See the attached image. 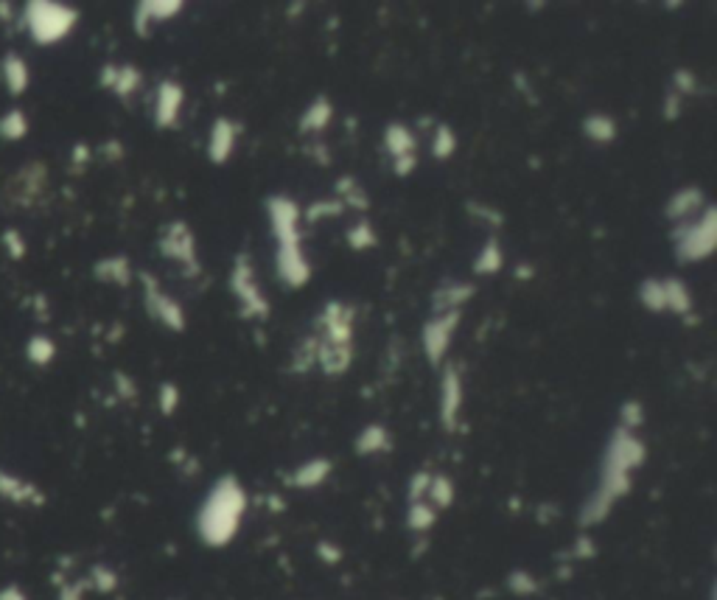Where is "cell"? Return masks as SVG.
Returning <instances> with one entry per match:
<instances>
[{
  "label": "cell",
  "instance_id": "6da1fadb",
  "mask_svg": "<svg viewBox=\"0 0 717 600\" xmlns=\"http://www.w3.org/2000/svg\"><path fill=\"white\" fill-rule=\"evenodd\" d=\"M644 461H648V446H644V441L625 427H614L611 438L605 443V452H602L597 485L581 508L578 524L597 527L611 516L614 508L631 493L633 474L644 466Z\"/></svg>",
  "mask_w": 717,
  "mask_h": 600
},
{
  "label": "cell",
  "instance_id": "7a4b0ae2",
  "mask_svg": "<svg viewBox=\"0 0 717 600\" xmlns=\"http://www.w3.org/2000/svg\"><path fill=\"white\" fill-rule=\"evenodd\" d=\"M247 505L249 497L241 480L236 474H222L207 488L205 500L197 508V519H194L197 539L210 550L230 547L241 531Z\"/></svg>",
  "mask_w": 717,
  "mask_h": 600
},
{
  "label": "cell",
  "instance_id": "3957f363",
  "mask_svg": "<svg viewBox=\"0 0 717 600\" xmlns=\"http://www.w3.org/2000/svg\"><path fill=\"white\" fill-rule=\"evenodd\" d=\"M267 219L275 233V272L286 290H303L311 278V264L303 253V210L300 205L286 197V194H272L264 199Z\"/></svg>",
  "mask_w": 717,
  "mask_h": 600
},
{
  "label": "cell",
  "instance_id": "277c9868",
  "mask_svg": "<svg viewBox=\"0 0 717 600\" xmlns=\"http://www.w3.org/2000/svg\"><path fill=\"white\" fill-rule=\"evenodd\" d=\"M670 241L681 264L706 261L717 247V210L706 205L695 219L678 222L670 230Z\"/></svg>",
  "mask_w": 717,
  "mask_h": 600
},
{
  "label": "cell",
  "instance_id": "5b68a950",
  "mask_svg": "<svg viewBox=\"0 0 717 600\" xmlns=\"http://www.w3.org/2000/svg\"><path fill=\"white\" fill-rule=\"evenodd\" d=\"M227 290L236 298L238 314L244 317V320L264 323L269 317V303H267V298L261 292V284L256 278L253 259H249L247 253H238L233 259V267H230V275H227Z\"/></svg>",
  "mask_w": 717,
  "mask_h": 600
},
{
  "label": "cell",
  "instance_id": "8992f818",
  "mask_svg": "<svg viewBox=\"0 0 717 600\" xmlns=\"http://www.w3.org/2000/svg\"><path fill=\"white\" fill-rule=\"evenodd\" d=\"M353 314L356 309L342 300H328L314 317V337L331 348L353 351Z\"/></svg>",
  "mask_w": 717,
  "mask_h": 600
},
{
  "label": "cell",
  "instance_id": "52a82bcc",
  "mask_svg": "<svg viewBox=\"0 0 717 600\" xmlns=\"http://www.w3.org/2000/svg\"><path fill=\"white\" fill-rule=\"evenodd\" d=\"M459 320H462V311H443V314L429 317V320L423 323V331H420L423 354L435 368H443V362L449 357V345L454 340Z\"/></svg>",
  "mask_w": 717,
  "mask_h": 600
},
{
  "label": "cell",
  "instance_id": "ba28073f",
  "mask_svg": "<svg viewBox=\"0 0 717 600\" xmlns=\"http://www.w3.org/2000/svg\"><path fill=\"white\" fill-rule=\"evenodd\" d=\"M157 250L168 259V261H177L179 267L186 269V275H199L202 267H199V259H197V239H194V230L186 225V222H171L160 241H157Z\"/></svg>",
  "mask_w": 717,
  "mask_h": 600
},
{
  "label": "cell",
  "instance_id": "9c48e42d",
  "mask_svg": "<svg viewBox=\"0 0 717 600\" xmlns=\"http://www.w3.org/2000/svg\"><path fill=\"white\" fill-rule=\"evenodd\" d=\"M140 278H143V295H146V309L152 314V320L163 323L171 331H186V311H183V306H179L171 295H166L149 272H143Z\"/></svg>",
  "mask_w": 717,
  "mask_h": 600
},
{
  "label": "cell",
  "instance_id": "30bf717a",
  "mask_svg": "<svg viewBox=\"0 0 717 600\" xmlns=\"http://www.w3.org/2000/svg\"><path fill=\"white\" fill-rule=\"evenodd\" d=\"M459 412H462V373L457 365H443L440 379V427L451 435L459 430Z\"/></svg>",
  "mask_w": 717,
  "mask_h": 600
},
{
  "label": "cell",
  "instance_id": "8fae6325",
  "mask_svg": "<svg viewBox=\"0 0 717 600\" xmlns=\"http://www.w3.org/2000/svg\"><path fill=\"white\" fill-rule=\"evenodd\" d=\"M186 104V90L174 79H163L155 93V127L157 129H174L179 121Z\"/></svg>",
  "mask_w": 717,
  "mask_h": 600
},
{
  "label": "cell",
  "instance_id": "7c38bea8",
  "mask_svg": "<svg viewBox=\"0 0 717 600\" xmlns=\"http://www.w3.org/2000/svg\"><path fill=\"white\" fill-rule=\"evenodd\" d=\"M238 135H241V127L233 121V118H217L210 127V135H207V158L213 166H225L233 152H236V144H238Z\"/></svg>",
  "mask_w": 717,
  "mask_h": 600
},
{
  "label": "cell",
  "instance_id": "4fadbf2b",
  "mask_svg": "<svg viewBox=\"0 0 717 600\" xmlns=\"http://www.w3.org/2000/svg\"><path fill=\"white\" fill-rule=\"evenodd\" d=\"M331 472H334V463L328 457H308V461H303L300 466H295L286 474L283 483L295 491H314L331 477Z\"/></svg>",
  "mask_w": 717,
  "mask_h": 600
},
{
  "label": "cell",
  "instance_id": "5bb4252c",
  "mask_svg": "<svg viewBox=\"0 0 717 600\" xmlns=\"http://www.w3.org/2000/svg\"><path fill=\"white\" fill-rule=\"evenodd\" d=\"M703 208H706L703 191L695 188V186H687V188L672 191V197H670V202H667V208H664V214H667V219H672V222L678 225V222L695 219Z\"/></svg>",
  "mask_w": 717,
  "mask_h": 600
},
{
  "label": "cell",
  "instance_id": "9a60e30c",
  "mask_svg": "<svg viewBox=\"0 0 717 600\" xmlns=\"http://www.w3.org/2000/svg\"><path fill=\"white\" fill-rule=\"evenodd\" d=\"M183 12V4L179 0H149V4H137L135 12V28L140 37H149V28L155 23H166L171 17H177Z\"/></svg>",
  "mask_w": 717,
  "mask_h": 600
},
{
  "label": "cell",
  "instance_id": "2e32d148",
  "mask_svg": "<svg viewBox=\"0 0 717 600\" xmlns=\"http://www.w3.org/2000/svg\"><path fill=\"white\" fill-rule=\"evenodd\" d=\"M381 149L392 158V160H399V158H407V155H418V137L415 132L401 124V121H389L381 132Z\"/></svg>",
  "mask_w": 717,
  "mask_h": 600
},
{
  "label": "cell",
  "instance_id": "e0dca14e",
  "mask_svg": "<svg viewBox=\"0 0 717 600\" xmlns=\"http://www.w3.org/2000/svg\"><path fill=\"white\" fill-rule=\"evenodd\" d=\"M353 452L362 457H376V454H387L392 452V435L384 423H368V427L356 435L353 441Z\"/></svg>",
  "mask_w": 717,
  "mask_h": 600
},
{
  "label": "cell",
  "instance_id": "ac0fdd59",
  "mask_svg": "<svg viewBox=\"0 0 717 600\" xmlns=\"http://www.w3.org/2000/svg\"><path fill=\"white\" fill-rule=\"evenodd\" d=\"M331 118H334V104L326 96H317V98L308 101V107L303 110L298 132L300 135H319V132H326Z\"/></svg>",
  "mask_w": 717,
  "mask_h": 600
},
{
  "label": "cell",
  "instance_id": "d6986e66",
  "mask_svg": "<svg viewBox=\"0 0 717 600\" xmlns=\"http://www.w3.org/2000/svg\"><path fill=\"white\" fill-rule=\"evenodd\" d=\"M474 295V287L465 284V280H446L440 290H435L432 295V311L443 314V311H462V303Z\"/></svg>",
  "mask_w": 717,
  "mask_h": 600
},
{
  "label": "cell",
  "instance_id": "ffe728a7",
  "mask_svg": "<svg viewBox=\"0 0 717 600\" xmlns=\"http://www.w3.org/2000/svg\"><path fill=\"white\" fill-rule=\"evenodd\" d=\"M581 129L583 135L591 140V144H600V147H608V144H614L620 129H617V121L611 116H605V113H591L581 121Z\"/></svg>",
  "mask_w": 717,
  "mask_h": 600
},
{
  "label": "cell",
  "instance_id": "44dd1931",
  "mask_svg": "<svg viewBox=\"0 0 717 600\" xmlns=\"http://www.w3.org/2000/svg\"><path fill=\"white\" fill-rule=\"evenodd\" d=\"M501 267H505V250H501L499 236L490 233V236L485 239V244H482V250L477 253L471 269H474V275H482V278H485V275H496Z\"/></svg>",
  "mask_w": 717,
  "mask_h": 600
},
{
  "label": "cell",
  "instance_id": "7402d4cb",
  "mask_svg": "<svg viewBox=\"0 0 717 600\" xmlns=\"http://www.w3.org/2000/svg\"><path fill=\"white\" fill-rule=\"evenodd\" d=\"M101 85L104 87H113L121 98H126L129 93H135L140 87V70L132 67V65H124V67H104L101 74Z\"/></svg>",
  "mask_w": 717,
  "mask_h": 600
},
{
  "label": "cell",
  "instance_id": "603a6c76",
  "mask_svg": "<svg viewBox=\"0 0 717 600\" xmlns=\"http://www.w3.org/2000/svg\"><path fill=\"white\" fill-rule=\"evenodd\" d=\"M664 280V306L667 311L687 317L692 311V292L681 278H661Z\"/></svg>",
  "mask_w": 717,
  "mask_h": 600
},
{
  "label": "cell",
  "instance_id": "cb8c5ba5",
  "mask_svg": "<svg viewBox=\"0 0 717 600\" xmlns=\"http://www.w3.org/2000/svg\"><path fill=\"white\" fill-rule=\"evenodd\" d=\"M438 516L440 514L432 505H429L426 500H420V503H407L404 522H407V527L412 534H429L438 524Z\"/></svg>",
  "mask_w": 717,
  "mask_h": 600
},
{
  "label": "cell",
  "instance_id": "d4e9b609",
  "mask_svg": "<svg viewBox=\"0 0 717 600\" xmlns=\"http://www.w3.org/2000/svg\"><path fill=\"white\" fill-rule=\"evenodd\" d=\"M334 191H337V199H339L345 208L362 210V214H365V210L370 208V199H368L365 188L358 186V180H356V178H350V174H345V178H339V180H337Z\"/></svg>",
  "mask_w": 717,
  "mask_h": 600
},
{
  "label": "cell",
  "instance_id": "484cf974",
  "mask_svg": "<svg viewBox=\"0 0 717 600\" xmlns=\"http://www.w3.org/2000/svg\"><path fill=\"white\" fill-rule=\"evenodd\" d=\"M426 503L432 505L438 514L451 508L454 505V480L446 474H432L429 488H426Z\"/></svg>",
  "mask_w": 717,
  "mask_h": 600
},
{
  "label": "cell",
  "instance_id": "4316f807",
  "mask_svg": "<svg viewBox=\"0 0 717 600\" xmlns=\"http://www.w3.org/2000/svg\"><path fill=\"white\" fill-rule=\"evenodd\" d=\"M345 241H348L350 250H356V253H365V250H373V247L379 244V236H376V230H373L370 219H368V217H362V219H358L353 228H348V233H345Z\"/></svg>",
  "mask_w": 717,
  "mask_h": 600
},
{
  "label": "cell",
  "instance_id": "83f0119b",
  "mask_svg": "<svg viewBox=\"0 0 717 600\" xmlns=\"http://www.w3.org/2000/svg\"><path fill=\"white\" fill-rule=\"evenodd\" d=\"M639 300L641 306L659 314V311H667L664 306V280L661 278H644L641 284H639Z\"/></svg>",
  "mask_w": 717,
  "mask_h": 600
},
{
  "label": "cell",
  "instance_id": "f1b7e54d",
  "mask_svg": "<svg viewBox=\"0 0 717 600\" xmlns=\"http://www.w3.org/2000/svg\"><path fill=\"white\" fill-rule=\"evenodd\" d=\"M345 210H348V208H345L337 197H328V199H317V202H311L308 210L303 214V219H306L308 225H317V222H322V219L342 217Z\"/></svg>",
  "mask_w": 717,
  "mask_h": 600
},
{
  "label": "cell",
  "instance_id": "f546056e",
  "mask_svg": "<svg viewBox=\"0 0 717 600\" xmlns=\"http://www.w3.org/2000/svg\"><path fill=\"white\" fill-rule=\"evenodd\" d=\"M457 152V132L449 124H438L432 135V158L435 160H449Z\"/></svg>",
  "mask_w": 717,
  "mask_h": 600
},
{
  "label": "cell",
  "instance_id": "4dcf8cb0",
  "mask_svg": "<svg viewBox=\"0 0 717 600\" xmlns=\"http://www.w3.org/2000/svg\"><path fill=\"white\" fill-rule=\"evenodd\" d=\"M96 272L104 280H116V284H129V261L126 259H110L96 267Z\"/></svg>",
  "mask_w": 717,
  "mask_h": 600
},
{
  "label": "cell",
  "instance_id": "1f68e13d",
  "mask_svg": "<svg viewBox=\"0 0 717 600\" xmlns=\"http://www.w3.org/2000/svg\"><path fill=\"white\" fill-rule=\"evenodd\" d=\"M314 368V337H306L292 351V373H306Z\"/></svg>",
  "mask_w": 717,
  "mask_h": 600
},
{
  "label": "cell",
  "instance_id": "d6a6232c",
  "mask_svg": "<svg viewBox=\"0 0 717 600\" xmlns=\"http://www.w3.org/2000/svg\"><path fill=\"white\" fill-rule=\"evenodd\" d=\"M641 423H644V407H641V402L628 399V402L622 404V410H620V423H617V427H625V430L636 432Z\"/></svg>",
  "mask_w": 717,
  "mask_h": 600
},
{
  "label": "cell",
  "instance_id": "836d02e7",
  "mask_svg": "<svg viewBox=\"0 0 717 600\" xmlns=\"http://www.w3.org/2000/svg\"><path fill=\"white\" fill-rule=\"evenodd\" d=\"M670 79H672V93L681 96V98H687V96H692V93L698 90V79H695L692 70H687V67L672 70Z\"/></svg>",
  "mask_w": 717,
  "mask_h": 600
},
{
  "label": "cell",
  "instance_id": "e575fe53",
  "mask_svg": "<svg viewBox=\"0 0 717 600\" xmlns=\"http://www.w3.org/2000/svg\"><path fill=\"white\" fill-rule=\"evenodd\" d=\"M429 480H432V472H415L407 483V503H420L426 500V488H429Z\"/></svg>",
  "mask_w": 717,
  "mask_h": 600
},
{
  "label": "cell",
  "instance_id": "d590c367",
  "mask_svg": "<svg viewBox=\"0 0 717 600\" xmlns=\"http://www.w3.org/2000/svg\"><path fill=\"white\" fill-rule=\"evenodd\" d=\"M508 586H510V592H516V595H521V597L538 592V581H535L527 570H516V573H510Z\"/></svg>",
  "mask_w": 717,
  "mask_h": 600
},
{
  "label": "cell",
  "instance_id": "8d00e7d4",
  "mask_svg": "<svg viewBox=\"0 0 717 600\" xmlns=\"http://www.w3.org/2000/svg\"><path fill=\"white\" fill-rule=\"evenodd\" d=\"M157 404H160V412H163V415H171V412L179 407V387L171 384V381H163V384H160V393H157Z\"/></svg>",
  "mask_w": 717,
  "mask_h": 600
},
{
  "label": "cell",
  "instance_id": "74e56055",
  "mask_svg": "<svg viewBox=\"0 0 717 600\" xmlns=\"http://www.w3.org/2000/svg\"><path fill=\"white\" fill-rule=\"evenodd\" d=\"M469 210H471V217H477V219H482V222H488V225H493V228H501V225H505V217H501L499 210L490 208V205L469 202Z\"/></svg>",
  "mask_w": 717,
  "mask_h": 600
},
{
  "label": "cell",
  "instance_id": "f35d334b",
  "mask_svg": "<svg viewBox=\"0 0 717 600\" xmlns=\"http://www.w3.org/2000/svg\"><path fill=\"white\" fill-rule=\"evenodd\" d=\"M314 553H317V555H319L322 561H326V564H339V558H342V550H339V547H337L334 542H326V539H322V542H317Z\"/></svg>",
  "mask_w": 717,
  "mask_h": 600
},
{
  "label": "cell",
  "instance_id": "ab89813d",
  "mask_svg": "<svg viewBox=\"0 0 717 600\" xmlns=\"http://www.w3.org/2000/svg\"><path fill=\"white\" fill-rule=\"evenodd\" d=\"M418 166V155H407V158H399L392 160V171H396V178H409Z\"/></svg>",
  "mask_w": 717,
  "mask_h": 600
},
{
  "label": "cell",
  "instance_id": "60d3db41",
  "mask_svg": "<svg viewBox=\"0 0 717 600\" xmlns=\"http://www.w3.org/2000/svg\"><path fill=\"white\" fill-rule=\"evenodd\" d=\"M678 116H681V96L667 93V98H664V118H667V121H675Z\"/></svg>",
  "mask_w": 717,
  "mask_h": 600
},
{
  "label": "cell",
  "instance_id": "b9f144b4",
  "mask_svg": "<svg viewBox=\"0 0 717 600\" xmlns=\"http://www.w3.org/2000/svg\"><path fill=\"white\" fill-rule=\"evenodd\" d=\"M575 558H591L594 555V542L589 536H581L578 544H575V553H571Z\"/></svg>",
  "mask_w": 717,
  "mask_h": 600
}]
</instances>
